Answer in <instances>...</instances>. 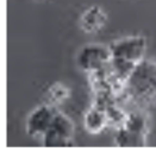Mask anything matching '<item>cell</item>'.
<instances>
[{"label": "cell", "mask_w": 156, "mask_h": 158, "mask_svg": "<svg viewBox=\"0 0 156 158\" xmlns=\"http://www.w3.org/2000/svg\"><path fill=\"white\" fill-rule=\"evenodd\" d=\"M110 71L119 83L124 86L126 79L144 60L147 51V38L143 36H126L112 42Z\"/></svg>", "instance_id": "6da1fadb"}, {"label": "cell", "mask_w": 156, "mask_h": 158, "mask_svg": "<svg viewBox=\"0 0 156 158\" xmlns=\"http://www.w3.org/2000/svg\"><path fill=\"white\" fill-rule=\"evenodd\" d=\"M122 94L141 108L156 103V62L143 60L126 79Z\"/></svg>", "instance_id": "7a4b0ae2"}, {"label": "cell", "mask_w": 156, "mask_h": 158, "mask_svg": "<svg viewBox=\"0 0 156 158\" xmlns=\"http://www.w3.org/2000/svg\"><path fill=\"white\" fill-rule=\"evenodd\" d=\"M149 133V120L144 112H128L124 123L116 127L113 135L115 145L118 148H144Z\"/></svg>", "instance_id": "3957f363"}, {"label": "cell", "mask_w": 156, "mask_h": 158, "mask_svg": "<svg viewBox=\"0 0 156 158\" xmlns=\"http://www.w3.org/2000/svg\"><path fill=\"white\" fill-rule=\"evenodd\" d=\"M75 126L69 117L62 112H56L54 120L48 131L43 135L44 148H70L74 146Z\"/></svg>", "instance_id": "277c9868"}, {"label": "cell", "mask_w": 156, "mask_h": 158, "mask_svg": "<svg viewBox=\"0 0 156 158\" xmlns=\"http://www.w3.org/2000/svg\"><path fill=\"white\" fill-rule=\"evenodd\" d=\"M111 63L110 47L102 44H87L79 50L76 55V65L87 74H94L106 69Z\"/></svg>", "instance_id": "5b68a950"}, {"label": "cell", "mask_w": 156, "mask_h": 158, "mask_svg": "<svg viewBox=\"0 0 156 158\" xmlns=\"http://www.w3.org/2000/svg\"><path fill=\"white\" fill-rule=\"evenodd\" d=\"M56 112V107L49 103H44L36 107L26 118V133L31 137H43V135L51 125Z\"/></svg>", "instance_id": "8992f818"}, {"label": "cell", "mask_w": 156, "mask_h": 158, "mask_svg": "<svg viewBox=\"0 0 156 158\" xmlns=\"http://www.w3.org/2000/svg\"><path fill=\"white\" fill-rule=\"evenodd\" d=\"M107 22V13L99 5H92L80 17V29L86 33H97L102 30Z\"/></svg>", "instance_id": "52a82bcc"}, {"label": "cell", "mask_w": 156, "mask_h": 158, "mask_svg": "<svg viewBox=\"0 0 156 158\" xmlns=\"http://www.w3.org/2000/svg\"><path fill=\"white\" fill-rule=\"evenodd\" d=\"M110 125L109 117L106 111L92 105V107L85 113L84 117V126L86 131L91 135H99Z\"/></svg>", "instance_id": "ba28073f"}, {"label": "cell", "mask_w": 156, "mask_h": 158, "mask_svg": "<svg viewBox=\"0 0 156 158\" xmlns=\"http://www.w3.org/2000/svg\"><path fill=\"white\" fill-rule=\"evenodd\" d=\"M69 95L70 90L66 85H63L61 82H55L48 88L46 93V100H47V103L56 107L64 102L69 98Z\"/></svg>", "instance_id": "9c48e42d"}]
</instances>
